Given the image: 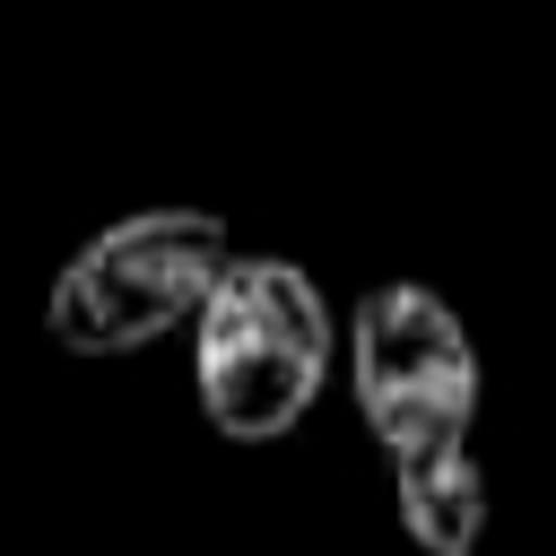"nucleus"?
I'll return each instance as SVG.
<instances>
[{
  "label": "nucleus",
  "mask_w": 556,
  "mask_h": 556,
  "mask_svg": "<svg viewBox=\"0 0 556 556\" xmlns=\"http://www.w3.org/2000/svg\"><path fill=\"white\" fill-rule=\"evenodd\" d=\"M191 382L226 443H278L330 382V304L295 261L243 252L191 313Z\"/></svg>",
  "instance_id": "f257e3e1"
},
{
  "label": "nucleus",
  "mask_w": 556,
  "mask_h": 556,
  "mask_svg": "<svg viewBox=\"0 0 556 556\" xmlns=\"http://www.w3.org/2000/svg\"><path fill=\"white\" fill-rule=\"evenodd\" d=\"M226 261H235L226 217L139 208L61 261V278L43 295V330L70 356H130V348L165 339L174 321H191L208 304V287L226 278Z\"/></svg>",
  "instance_id": "f03ea898"
},
{
  "label": "nucleus",
  "mask_w": 556,
  "mask_h": 556,
  "mask_svg": "<svg viewBox=\"0 0 556 556\" xmlns=\"http://www.w3.org/2000/svg\"><path fill=\"white\" fill-rule=\"evenodd\" d=\"M348 382H356V408L374 426V443L400 460V452H434V443H469V417H478V348L460 330V313L417 287V278H391L356 304L348 321Z\"/></svg>",
  "instance_id": "7ed1b4c3"
},
{
  "label": "nucleus",
  "mask_w": 556,
  "mask_h": 556,
  "mask_svg": "<svg viewBox=\"0 0 556 556\" xmlns=\"http://www.w3.org/2000/svg\"><path fill=\"white\" fill-rule=\"evenodd\" d=\"M391 504H400V530L417 539V556H478V539H486V469L469 460V443L400 452Z\"/></svg>",
  "instance_id": "20e7f679"
}]
</instances>
